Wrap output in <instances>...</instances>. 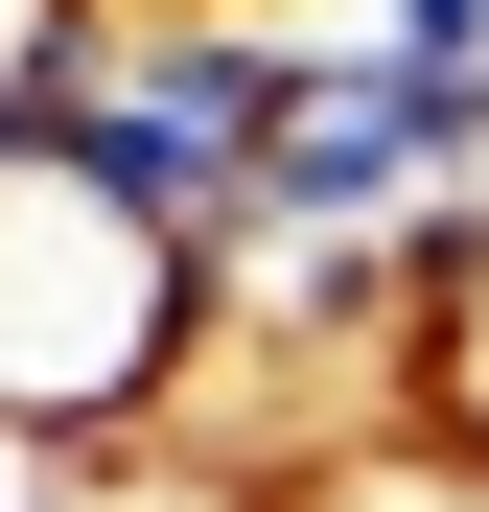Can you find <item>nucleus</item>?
Segmentation results:
<instances>
[{"label":"nucleus","mask_w":489,"mask_h":512,"mask_svg":"<svg viewBox=\"0 0 489 512\" xmlns=\"http://www.w3.org/2000/svg\"><path fill=\"white\" fill-rule=\"evenodd\" d=\"M280 512H489V466H443L420 419H396V443H350V466H303Z\"/></svg>","instance_id":"2"},{"label":"nucleus","mask_w":489,"mask_h":512,"mask_svg":"<svg viewBox=\"0 0 489 512\" xmlns=\"http://www.w3.org/2000/svg\"><path fill=\"white\" fill-rule=\"evenodd\" d=\"M420 443H443V466H489V280H443V303H420Z\"/></svg>","instance_id":"3"},{"label":"nucleus","mask_w":489,"mask_h":512,"mask_svg":"<svg viewBox=\"0 0 489 512\" xmlns=\"http://www.w3.org/2000/svg\"><path fill=\"white\" fill-rule=\"evenodd\" d=\"M47 512H280V489H257V466H210V443H94Z\"/></svg>","instance_id":"1"},{"label":"nucleus","mask_w":489,"mask_h":512,"mask_svg":"<svg viewBox=\"0 0 489 512\" xmlns=\"http://www.w3.org/2000/svg\"><path fill=\"white\" fill-rule=\"evenodd\" d=\"M70 489V443H24V419H0V512H47Z\"/></svg>","instance_id":"4"}]
</instances>
